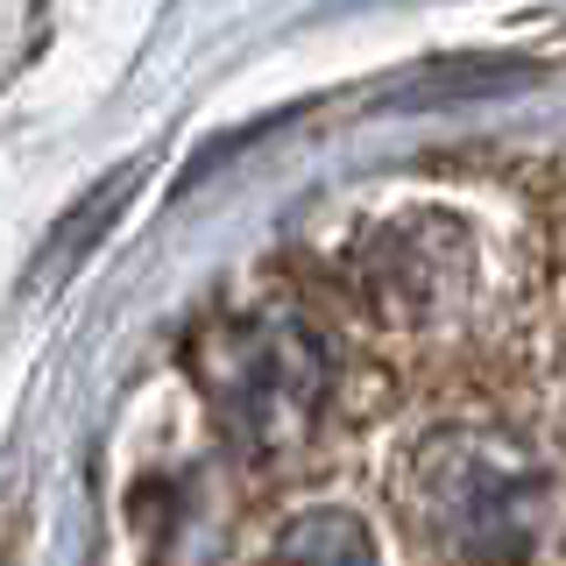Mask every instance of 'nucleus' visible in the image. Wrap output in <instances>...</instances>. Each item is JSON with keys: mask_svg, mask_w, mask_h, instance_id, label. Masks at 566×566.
I'll return each mask as SVG.
<instances>
[{"mask_svg": "<svg viewBox=\"0 0 566 566\" xmlns=\"http://www.w3.org/2000/svg\"><path fill=\"white\" fill-rule=\"evenodd\" d=\"M447 524L474 559H517L531 545V503L510 474L482 468V460H460L447 482Z\"/></svg>", "mask_w": 566, "mask_h": 566, "instance_id": "obj_2", "label": "nucleus"}, {"mask_svg": "<svg viewBox=\"0 0 566 566\" xmlns=\"http://www.w3.org/2000/svg\"><path fill=\"white\" fill-rule=\"evenodd\" d=\"M318 389H326V368H318V347L297 326H262L241 340L234 424L248 432L255 453H283L305 439V424L318 411Z\"/></svg>", "mask_w": 566, "mask_h": 566, "instance_id": "obj_1", "label": "nucleus"}, {"mask_svg": "<svg viewBox=\"0 0 566 566\" xmlns=\"http://www.w3.org/2000/svg\"><path fill=\"white\" fill-rule=\"evenodd\" d=\"M128 191H135V170H120V177H106V185L93 191V199H85L78 212H71V227H64V234L57 241H50V255L43 262H35V270H57V262H64V270H71V262H78L85 255V248H93L99 234H106V212H120V206H128Z\"/></svg>", "mask_w": 566, "mask_h": 566, "instance_id": "obj_4", "label": "nucleus"}, {"mask_svg": "<svg viewBox=\"0 0 566 566\" xmlns=\"http://www.w3.org/2000/svg\"><path fill=\"white\" fill-rule=\"evenodd\" d=\"M283 566H376V553L347 510H312L283 531Z\"/></svg>", "mask_w": 566, "mask_h": 566, "instance_id": "obj_3", "label": "nucleus"}]
</instances>
